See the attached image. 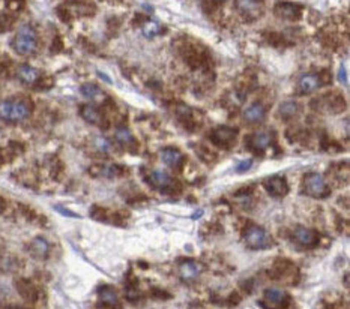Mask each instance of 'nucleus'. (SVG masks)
<instances>
[{"instance_id":"1","label":"nucleus","mask_w":350,"mask_h":309,"mask_svg":"<svg viewBox=\"0 0 350 309\" xmlns=\"http://www.w3.org/2000/svg\"><path fill=\"white\" fill-rule=\"evenodd\" d=\"M32 113V102L29 99H14L0 102V120L21 122Z\"/></svg>"},{"instance_id":"2","label":"nucleus","mask_w":350,"mask_h":309,"mask_svg":"<svg viewBox=\"0 0 350 309\" xmlns=\"http://www.w3.org/2000/svg\"><path fill=\"white\" fill-rule=\"evenodd\" d=\"M36 47H38V35L35 29L29 24L21 26L14 39L15 51L21 56H30L35 53Z\"/></svg>"},{"instance_id":"3","label":"nucleus","mask_w":350,"mask_h":309,"mask_svg":"<svg viewBox=\"0 0 350 309\" xmlns=\"http://www.w3.org/2000/svg\"><path fill=\"white\" fill-rule=\"evenodd\" d=\"M243 240H245L246 248H249L253 251H265V249H269V248L274 246L272 236L263 227H259V225H254V224H251L246 228Z\"/></svg>"},{"instance_id":"4","label":"nucleus","mask_w":350,"mask_h":309,"mask_svg":"<svg viewBox=\"0 0 350 309\" xmlns=\"http://www.w3.org/2000/svg\"><path fill=\"white\" fill-rule=\"evenodd\" d=\"M304 186L308 195L314 197V198H325L329 195L331 189L328 183L325 182L323 176L319 173H310L305 176L304 179Z\"/></svg>"},{"instance_id":"5","label":"nucleus","mask_w":350,"mask_h":309,"mask_svg":"<svg viewBox=\"0 0 350 309\" xmlns=\"http://www.w3.org/2000/svg\"><path fill=\"white\" fill-rule=\"evenodd\" d=\"M274 138H275L274 132L260 131V132H256V134L249 135V137L245 140V143L249 146L251 150H254V152H263V150H266V149L272 144Z\"/></svg>"},{"instance_id":"6","label":"nucleus","mask_w":350,"mask_h":309,"mask_svg":"<svg viewBox=\"0 0 350 309\" xmlns=\"http://www.w3.org/2000/svg\"><path fill=\"white\" fill-rule=\"evenodd\" d=\"M263 186H265L266 192L275 198H281V197L289 194V183H287L286 177H283V176H272V177L266 179L263 182Z\"/></svg>"},{"instance_id":"7","label":"nucleus","mask_w":350,"mask_h":309,"mask_svg":"<svg viewBox=\"0 0 350 309\" xmlns=\"http://www.w3.org/2000/svg\"><path fill=\"white\" fill-rule=\"evenodd\" d=\"M293 236L297 240V243L307 248H316L320 240V236L316 230L305 228V227H296L293 231Z\"/></svg>"},{"instance_id":"8","label":"nucleus","mask_w":350,"mask_h":309,"mask_svg":"<svg viewBox=\"0 0 350 309\" xmlns=\"http://www.w3.org/2000/svg\"><path fill=\"white\" fill-rule=\"evenodd\" d=\"M236 135H237V129L236 128L220 126V128H217L212 132L211 140L217 146H229V144H232L234 140H236Z\"/></svg>"},{"instance_id":"9","label":"nucleus","mask_w":350,"mask_h":309,"mask_svg":"<svg viewBox=\"0 0 350 309\" xmlns=\"http://www.w3.org/2000/svg\"><path fill=\"white\" fill-rule=\"evenodd\" d=\"M325 80L322 78V74L316 75V74H305L301 80H299V92L302 95H308L313 93L314 90H317L319 87L325 86Z\"/></svg>"},{"instance_id":"10","label":"nucleus","mask_w":350,"mask_h":309,"mask_svg":"<svg viewBox=\"0 0 350 309\" xmlns=\"http://www.w3.org/2000/svg\"><path fill=\"white\" fill-rule=\"evenodd\" d=\"M161 161L167 165L176 170H182L185 164V156L175 149V147H166L161 150Z\"/></svg>"},{"instance_id":"11","label":"nucleus","mask_w":350,"mask_h":309,"mask_svg":"<svg viewBox=\"0 0 350 309\" xmlns=\"http://www.w3.org/2000/svg\"><path fill=\"white\" fill-rule=\"evenodd\" d=\"M203 267L200 263L194 261V260H183L179 264V275L183 281H194L198 278V275L202 273Z\"/></svg>"},{"instance_id":"12","label":"nucleus","mask_w":350,"mask_h":309,"mask_svg":"<svg viewBox=\"0 0 350 309\" xmlns=\"http://www.w3.org/2000/svg\"><path fill=\"white\" fill-rule=\"evenodd\" d=\"M275 14L281 18H286V20H299L301 18V14H302V8L299 5H294V3H290V2H278L275 5Z\"/></svg>"},{"instance_id":"13","label":"nucleus","mask_w":350,"mask_h":309,"mask_svg":"<svg viewBox=\"0 0 350 309\" xmlns=\"http://www.w3.org/2000/svg\"><path fill=\"white\" fill-rule=\"evenodd\" d=\"M266 117V108L262 102H254L243 110V119L249 123H260Z\"/></svg>"},{"instance_id":"14","label":"nucleus","mask_w":350,"mask_h":309,"mask_svg":"<svg viewBox=\"0 0 350 309\" xmlns=\"http://www.w3.org/2000/svg\"><path fill=\"white\" fill-rule=\"evenodd\" d=\"M17 77L21 83L24 84H29V86H33V84H38L39 78H41V72L33 68V66H29V65H23L18 68L17 71Z\"/></svg>"},{"instance_id":"15","label":"nucleus","mask_w":350,"mask_h":309,"mask_svg":"<svg viewBox=\"0 0 350 309\" xmlns=\"http://www.w3.org/2000/svg\"><path fill=\"white\" fill-rule=\"evenodd\" d=\"M151 183L155 186V188H160L161 191H167L170 188H173L176 180H173L169 173L163 171V170H155L151 173V177H149Z\"/></svg>"},{"instance_id":"16","label":"nucleus","mask_w":350,"mask_h":309,"mask_svg":"<svg viewBox=\"0 0 350 309\" xmlns=\"http://www.w3.org/2000/svg\"><path fill=\"white\" fill-rule=\"evenodd\" d=\"M289 300V296L286 291L278 288H268L265 290V302H268L269 306H283Z\"/></svg>"},{"instance_id":"17","label":"nucleus","mask_w":350,"mask_h":309,"mask_svg":"<svg viewBox=\"0 0 350 309\" xmlns=\"http://www.w3.org/2000/svg\"><path fill=\"white\" fill-rule=\"evenodd\" d=\"M237 8L246 17H257L262 12L263 0H237Z\"/></svg>"},{"instance_id":"18","label":"nucleus","mask_w":350,"mask_h":309,"mask_svg":"<svg viewBox=\"0 0 350 309\" xmlns=\"http://www.w3.org/2000/svg\"><path fill=\"white\" fill-rule=\"evenodd\" d=\"M98 296H99V302L103 306H109V308H115V306H119V299H117L116 291L109 287V285H104L99 288L98 291Z\"/></svg>"},{"instance_id":"19","label":"nucleus","mask_w":350,"mask_h":309,"mask_svg":"<svg viewBox=\"0 0 350 309\" xmlns=\"http://www.w3.org/2000/svg\"><path fill=\"white\" fill-rule=\"evenodd\" d=\"M17 290H18L20 296L27 302H35L38 297V290L32 285V282H29L26 279L17 281Z\"/></svg>"},{"instance_id":"20","label":"nucleus","mask_w":350,"mask_h":309,"mask_svg":"<svg viewBox=\"0 0 350 309\" xmlns=\"http://www.w3.org/2000/svg\"><path fill=\"white\" fill-rule=\"evenodd\" d=\"M48 251H50V245L44 237H36L30 243V252L36 258H45L48 255Z\"/></svg>"},{"instance_id":"21","label":"nucleus","mask_w":350,"mask_h":309,"mask_svg":"<svg viewBox=\"0 0 350 309\" xmlns=\"http://www.w3.org/2000/svg\"><path fill=\"white\" fill-rule=\"evenodd\" d=\"M81 117L86 122H89V123L92 125H101V122H103L101 111L96 107H93V105H84V107H81Z\"/></svg>"},{"instance_id":"22","label":"nucleus","mask_w":350,"mask_h":309,"mask_svg":"<svg viewBox=\"0 0 350 309\" xmlns=\"http://www.w3.org/2000/svg\"><path fill=\"white\" fill-rule=\"evenodd\" d=\"M141 32L146 38H154L161 33V26L157 21H146L141 27Z\"/></svg>"},{"instance_id":"23","label":"nucleus","mask_w":350,"mask_h":309,"mask_svg":"<svg viewBox=\"0 0 350 309\" xmlns=\"http://www.w3.org/2000/svg\"><path fill=\"white\" fill-rule=\"evenodd\" d=\"M81 95L89 99H98V96H103V90L96 84H84L81 86Z\"/></svg>"},{"instance_id":"24","label":"nucleus","mask_w":350,"mask_h":309,"mask_svg":"<svg viewBox=\"0 0 350 309\" xmlns=\"http://www.w3.org/2000/svg\"><path fill=\"white\" fill-rule=\"evenodd\" d=\"M297 108H299V105H297L296 102L287 101V102L281 104V107H280V114H281L283 119H290V117H293V116L297 113Z\"/></svg>"},{"instance_id":"25","label":"nucleus","mask_w":350,"mask_h":309,"mask_svg":"<svg viewBox=\"0 0 350 309\" xmlns=\"http://www.w3.org/2000/svg\"><path fill=\"white\" fill-rule=\"evenodd\" d=\"M116 140L120 144H123V146H128V144H134V143H135L132 134H131L126 128H119V129H117Z\"/></svg>"},{"instance_id":"26","label":"nucleus","mask_w":350,"mask_h":309,"mask_svg":"<svg viewBox=\"0 0 350 309\" xmlns=\"http://www.w3.org/2000/svg\"><path fill=\"white\" fill-rule=\"evenodd\" d=\"M95 144H96V149L101 150V152H104V153H107L112 149V143L107 138H103V137H98L95 140Z\"/></svg>"},{"instance_id":"27","label":"nucleus","mask_w":350,"mask_h":309,"mask_svg":"<svg viewBox=\"0 0 350 309\" xmlns=\"http://www.w3.org/2000/svg\"><path fill=\"white\" fill-rule=\"evenodd\" d=\"M55 209L58 210L59 213H62L63 216H69V218H81L78 213H75V212H71V210H68V209H63V207H60V206H56Z\"/></svg>"},{"instance_id":"28","label":"nucleus","mask_w":350,"mask_h":309,"mask_svg":"<svg viewBox=\"0 0 350 309\" xmlns=\"http://www.w3.org/2000/svg\"><path fill=\"white\" fill-rule=\"evenodd\" d=\"M251 165H253V161H251V159L242 161V162L236 167V170H237V173H243V171H248V170L251 168Z\"/></svg>"},{"instance_id":"29","label":"nucleus","mask_w":350,"mask_h":309,"mask_svg":"<svg viewBox=\"0 0 350 309\" xmlns=\"http://www.w3.org/2000/svg\"><path fill=\"white\" fill-rule=\"evenodd\" d=\"M126 297H128L131 302L137 300V299H138V290H135V288H129V290H126Z\"/></svg>"},{"instance_id":"30","label":"nucleus","mask_w":350,"mask_h":309,"mask_svg":"<svg viewBox=\"0 0 350 309\" xmlns=\"http://www.w3.org/2000/svg\"><path fill=\"white\" fill-rule=\"evenodd\" d=\"M338 77H340V81H341V83H343L344 86H347V84H349V81H347V75H346V69H344V66H341V68H340V75H338Z\"/></svg>"},{"instance_id":"31","label":"nucleus","mask_w":350,"mask_h":309,"mask_svg":"<svg viewBox=\"0 0 350 309\" xmlns=\"http://www.w3.org/2000/svg\"><path fill=\"white\" fill-rule=\"evenodd\" d=\"M2 209H3V206H2V201H0V213H2Z\"/></svg>"},{"instance_id":"32","label":"nucleus","mask_w":350,"mask_h":309,"mask_svg":"<svg viewBox=\"0 0 350 309\" xmlns=\"http://www.w3.org/2000/svg\"><path fill=\"white\" fill-rule=\"evenodd\" d=\"M215 2H224V0H215Z\"/></svg>"}]
</instances>
